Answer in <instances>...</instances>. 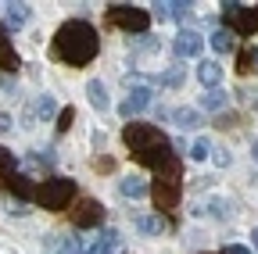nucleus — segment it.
Returning <instances> with one entry per match:
<instances>
[{
  "instance_id": "7",
  "label": "nucleus",
  "mask_w": 258,
  "mask_h": 254,
  "mask_svg": "<svg viewBox=\"0 0 258 254\" xmlns=\"http://www.w3.org/2000/svg\"><path fill=\"white\" fill-rule=\"evenodd\" d=\"M79 254H122V236L115 229H101L90 240H79Z\"/></svg>"
},
{
  "instance_id": "22",
  "label": "nucleus",
  "mask_w": 258,
  "mask_h": 254,
  "mask_svg": "<svg viewBox=\"0 0 258 254\" xmlns=\"http://www.w3.org/2000/svg\"><path fill=\"white\" fill-rule=\"evenodd\" d=\"M54 254H79V240L76 236H64V240H50Z\"/></svg>"
},
{
  "instance_id": "18",
  "label": "nucleus",
  "mask_w": 258,
  "mask_h": 254,
  "mask_svg": "<svg viewBox=\"0 0 258 254\" xmlns=\"http://www.w3.org/2000/svg\"><path fill=\"white\" fill-rule=\"evenodd\" d=\"M8 190H11L18 201H32V194H36V190L29 186V179H22V176H11L8 179Z\"/></svg>"
},
{
  "instance_id": "31",
  "label": "nucleus",
  "mask_w": 258,
  "mask_h": 254,
  "mask_svg": "<svg viewBox=\"0 0 258 254\" xmlns=\"http://www.w3.org/2000/svg\"><path fill=\"white\" fill-rule=\"evenodd\" d=\"M230 161H233V157H230V154H226V150H215V165H219V168H226V165H230Z\"/></svg>"
},
{
  "instance_id": "11",
  "label": "nucleus",
  "mask_w": 258,
  "mask_h": 254,
  "mask_svg": "<svg viewBox=\"0 0 258 254\" xmlns=\"http://www.w3.org/2000/svg\"><path fill=\"white\" fill-rule=\"evenodd\" d=\"M172 47H176V54H179V57H198V54H201V47H205V40H201L198 33H190V29H183V33L176 36V43H172Z\"/></svg>"
},
{
  "instance_id": "19",
  "label": "nucleus",
  "mask_w": 258,
  "mask_h": 254,
  "mask_svg": "<svg viewBox=\"0 0 258 254\" xmlns=\"http://www.w3.org/2000/svg\"><path fill=\"white\" fill-rule=\"evenodd\" d=\"M15 168H18V157H15L8 147H0V179H11Z\"/></svg>"
},
{
  "instance_id": "28",
  "label": "nucleus",
  "mask_w": 258,
  "mask_h": 254,
  "mask_svg": "<svg viewBox=\"0 0 258 254\" xmlns=\"http://www.w3.org/2000/svg\"><path fill=\"white\" fill-rule=\"evenodd\" d=\"M212 215L215 218H230V204H226V201H212Z\"/></svg>"
},
{
  "instance_id": "10",
  "label": "nucleus",
  "mask_w": 258,
  "mask_h": 254,
  "mask_svg": "<svg viewBox=\"0 0 258 254\" xmlns=\"http://www.w3.org/2000/svg\"><path fill=\"white\" fill-rule=\"evenodd\" d=\"M147 104H151V90H147V86H137V90L122 101V108H118V111H122V118H133V115H140Z\"/></svg>"
},
{
  "instance_id": "12",
  "label": "nucleus",
  "mask_w": 258,
  "mask_h": 254,
  "mask_svg": "<svg viewBox=\"0 0 258 254\" xmlns=\"http://www.w3.org/2000/svg\"><path fill=\"white\" fill-rule=\"evenodd\" d=\"M86 97H90V104H93L97 111H108V108H111V97H108V90H104L101 79H90V82H86Z\"/></svg>"
},
{
  "instance_id": "33",
  "label": "nucleus",
  "mask_w": 258,
  "mask_h": 254,
  "mask_svg": "<svg viewBox=\"0 0 258 254\" xmlns=\"http://www.w3.org/2000/svg\"><path fill=\"white\" fill-rule=\"evenodd\" d=\"M137 47H140V50H158V43H154V40H140Z\"/></svg>"
},
{
  "instance_id": "5",
  "label": "nucleus",
  "mask_w": 258,
  "mask_h": 254,
  "mask_svg": "<svg viewBox=\"0 0 258 254\" xmlns=\"http://www.w3.org/2000/svg\"><path fill=\"white\" fill-rule=\"evenodd\" d=\"M108 22L111 25H118L122 29V33H129V36H140L144 33V29L151 25V15L144 11V8H129V4H115L111 11H108Z\"/></svg>"
},
{
  "instance_id": "14",
  "label": "nucleus",
  "mask_w": 258,
  "mask_h": 254,
  "mask_svg": "<svg viewBox=\"0 0 258 254\" xmlns=\"http://www.w3.org/2000/svg\"><path fill=\"white\" fill-rule=\"evenodd\" d=\"M172 118H176L179 129H201V125H205V118H201V111H198V108H176V111H172Z\"/></svg>"
},
{
  "instance_id": "23",
  "label": "nucleus",
  "mask_w": 258,
  "mask_h": 254,
  "mask_svg": "<svg viewBox=\"0 0 258 254\" xmlns=\"http://www.w3.org/2000/svg\"><path fill=\"white\" fill-rule=\"evenodd\" d=\"M158 82H161V86H179V82H183V65H172L169 72H161Z\"/></svg>"
},
{
  "instance_id": "36",
  "label": "nucleus",
  "mask_w": 258,
  "mask_h": 254,
  "mask_svg": "<svg viewBox=\"0 0 258 254\" xmlns=\"http://www.w3.org/2000/svg\"><path fill=\"white\" fill-rule=\"evenodd\" d=\"M4 43H8V36H4V29H0V47H4Z\"/></svg>"
},
{
  "instance_id": "29",
  "label": "nucleus",
  "mask_w": 258,
  "mask_h": 254,
  "mask_svg": "<svg viewBox=\"0 0 258 254\" xmlns=\"http://www.w3.org/2000/svg\"><path fill=\"white\" fill-rule=\"evenodd\" d=\"M151 8H154V18H161V22L172 18V8H169V4H151Z\"/></svg>"
},
{
  "instance_id": "30",
  "label": "nucleus",
  "mask_w": 258,
  "mask_h": 254,
  "mask_svg": "<svg viewBox=\"0 0 258 254\" xmlns=\"http://www.w3.org/2000/svg\"><path fill=\"white\" fill-rule=\"evenodd\" d=\"M237 61H240V65H237V68H240V75H247V68H251V50H244Z\"/></svg>"
},
{
  "instance_id": "34",
  "label": "nucleus",
  "mask_w": 258,
  "mask_h": 254,
  "mask_svg": "<svg viewBox=\"0 0 258 254\" xmlns=\"http://www.w3.org/2000/svg\"><path fill=\"white\" fill-rule=\"evenodd\" d=\"M254 65H258V47L251 50V68H254Z\"/></svg>"
},
{
  "instance_id": "35",
  "label": "nucleus",
  "mask_w": 258,
  "mask_h": 254,
  "mask_svg": "<svg viewBox=\"0 0 258 254\" xmlns=\"http://www.w3.org/2000/svg\"><path fill=\"white\" fill-rule=\"evenodd\" d=\"M251 157H254V165H258V143H254V147H251Z\"/></svg>"
},
{
  "instance_id": "2",
  "label": "nucleus",
  "mask_w": 258,
  "mask_h": 254,
  "mask_svg": "<svg viewBox=\"0 0 258 254\" xmlns=\"http://www.w3.org/2000/svg\"><path fill=\"white\" fill-rule=\"evenodd\" d=\"M72 197H76V183L64 179V176L43 179V186L32 194V201H36L40 208H47V211H64V208L72 204Z\"/></svg>"
},
{
  "instance_id": "21",
  "label": "nucleus",
  "mask_w": 258,
  "mask_h": 254,
  "mask_svg": "<svg viewBox=\"0 0 258 254\" xmlns=\"http://www.w3.org/2000/svg\"><path fill=\"white\" fill-rule=\"evenodd\" d=\"M201 104L212 108V111H222V108H226V93H222V90H208L205 97H201Z\"/></svg>"
},
{
  "instance_id": "32",
  "label": "nucleus",
  "mask_w": 258,
  "mask_h": 254,
  "mask_svg": "<svg viewBox=\"0 0 258 254\" xmlns=\"http://www.w3.org/2000/svg\"><path fill=\"white\" fill-rule=\"evenodd\" d=\"M222 254H251V250L240 247V243H230V247H222Z\"/></svg>"
},
{
  "instance_id": "13",
  "label": "nucleus",
  "mask_w": 258,
  "mask_h": 254,
  "mask_svg": "<svg viewBox=\"0 0 258 254\" xmlns=\"http://www.w3.org/2000/svg\"><path fill=\"white\" fill-rule=\"evenodd\" d=\"M118 190H122V197L140 201V197H147V179H140V176H125V179L118 183Z\"/></svg>"
},
{
  "instance_id": "17",
  "label": "nucleus",
  "mask_w": 258,
  "mask_h": 254,
  "mask_svg": "<svg viewBox=\"0 0 258 254\" xmlns=\"http://www.w3.org/2000/svg\"><path fill=\"white\" fill-rule=\"evenodd\" d=\"M212 50L215 54H230L233 50V33H230V29H219V33H212Z\"/></svg>"
},
{
  "instance_id": "27",
  "label": "nucleus",
  "mask_w": 258,
  "mask_h": 254,
  "mask_svg": "<svg viewBox=\"0 0 258 254\" xmlns=\"http://www.w3.org/2000/svg\"><path fill=\"white\" fill-rule=\"evenodd\" d=\"M169 8H172V18H179V22L194 18V8H190V4H169Z\"/></svg>"
},
{
  "instance_id": "4",
  "label": "nucleus",
  "mask_w": 258,
  "mask_h": 254,
  "mask_svg": "<svg viewBox=\"0 0 258 254\" xmlns=\"http://www.w3.org/2000/svg\"><path fill=\"white\" fill-rule=\"evenodd\" d=\"M122 140H125V147L137 157V154H144V150H151L158 143H165V133H161L158 125H151V122H125Z\"/></svg>"
},
{
  "instance_id": "3",
  "label": "nucleus",
  "mask_w": 258,
  "mask_h": 254,
  "mask_svg": "<svg viewBox=\"0 0 258 254\" xmlns=\"http://www.w3.org/2000/svg\"><path fill=\"white\" fill-rule=\"evenodd\" d=\"M147 194L154 197L158 215H161V211H176V208H179V194H183V183H179V165H176V168H165V172H158V179L147 186Z\"/></svg>"
},
{
  "instance_id": "15",
  "label": "nucleus",
  "mask_w": 258,
  "mask_h": 254,
  "mask_svg": "<svg viewBox=\"0 0 258 254\" xmlns=\"http://www.w3.org/2000/svg\"><path fill=\"white\" fill-rule=\"evenodd\" d=\"M198 79H201L208 90H215V86L222 82V65H219V61H201V65H198Z\"/></svg>"
},
{
  "instance_id": "9",
  "label": "nucleus",
  "mask_w": 258,
  "mask_h": 254,
  "mask_svg": "<svg viewBox=\"0 0 258 254\" xmlns=\"http://www.w3.org/2000/svg\"><path fill=\"white\" fill-rule=\"evenodd\" d=\"M133 226L144 233V236H161L169 229V222H165V215H144V211H137L133 215Z\"/></svg>"
},
{
  "instance_id": "16",
  "label": "nucleus",
  "mask_w": 258,
  "mask_h": 254,
  "mask_svg": "<svg viewBox=\"0 0 258 254\" xmlns=\"http://www.w3.org/2000/svg\"><path fill=\"white\" fill-rule=\"evenodd\" d=\"M4 15H8V25L11 29H22L32 11H29V4H4Z\"/></svg>"
},
{
  "instance_id": "8",
  "label": "nucleus",
  "mask_w": 258,
  "mask_h": 254,
  "mask_svg": "<svg viewBox=\"0 0 258 254\" xmlns=\"http://www.w3.org/2000/svg\"><path fill=\"white\" fill-rule=\"evenodd\" d=\"M101 218H104V208H101V201H93V197L79 201V208L72 211L76 229H93V226H101Z\"/></svg>"
},
{
  "instance_id": "25",
  "label": "nucleus",
  "mask_w": 258,
  "mask_h": 254,
  "mask_svg": "<svg viewBox=\"0 0 258 254\" xmlns=\"http://www.w3.org/2000/svg\"><path fill=\"white\" fill-rule=\"evenodd\" d=\"M72 122H76V108H61V115H57V129H61V133L72 129Z\"/></svg>"
},
{
  "instance_id": "26",
  "label": "nucleus",
  "mask_w": 258,
  "mask_h": 254,
  "mask_svg": "<svg viewBox=\"0 0 258 254\" xmlns=\"http://www.w3.org/2000/svg\"><path fill=\"white\" fill-rule=\"evenodd\" d=\"M36 111H40L43 118H50V115H54V97H50V93H43V97L36 101Z\"/></svg>"
},
{
  "instance_id": "20",
  "label": "nucleus",
  "mask_w": 258,
  "mask_h": 254,
  "mask_svg": "<svg viewBox=\"0 0 258 254\" xmlns=\"http://www.w3.org/2000/svg\"><path fill=\"white\" fill-rule=\"evenodd\" d=\"M18 65H22V61H18V54L4 43V47H0V68H4V72H18Z\"/></svg>"
},
{
  "instance_id": "37",
  "label": "nucleus",
  "mask_w": 258,
  "mask_h": 254,
  "mask_svg": "<svg viewBox=\"0 0 258 254\" xmlns=\"http://www.w3.org/2000/svg\"><path fill=\"white\" fill-rule=\"evenodd\" d=\"M254 247H258V229H254Z\"/></svg>"
},
{
  "instance_id": "24",
  "label": "nucleus",
  "mask_w": 258,
  "mask_h": 254,
  "mask_svg": "<svg viewBox=\"0 0 258 254\" xmlns=\"http://www.w3.org/2000/svg\"><path fill=\"white\" fill-rule=\"evenodd\" d=\"M208 154H212V143H208V140H194V147H190V161H205Z\"/></svg>"
},
{
  "instance_id": "1",
  "label": "nucleus",
  "mask_w": 258,
  "mask_h": 254,
  "mask_svg": "<svg viewBox=\"0 0 258 254\" xmlns=\"http://www.w3.org/2000/svg\"><path fill=\"white\" fill-rule=\"evenodd\" d=\"M97 50H101V36H97V29L83 18L76 22H64L57 29V36H54V54L64 61V65H90V61L97 57Z\"/></svg>"
},
{
  "instance_id": "6",
  "label": "nucleus",
  "mask_w": 258,
  "mask_h": 254,
  "mask_svg": "<svg viewBox=\"0 0 258 254\" xmlns=\"http://www.w3.org/2000/svg\"><path fill=\"white\" fill-rule=\"evenodd\" d=\"M222 18H226V25H233L244 36L258 33V4L247 8V11H240V4H222Z\"/></svg>"
}]
</instances>
